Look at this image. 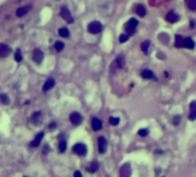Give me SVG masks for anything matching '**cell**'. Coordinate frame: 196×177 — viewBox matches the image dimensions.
Here are the masks:
<instances>
[{
	"label": "cell",
	"instance_id": "cell-1",
	"mask_svg": "<svg viewBox=\"0 0 196 177\" xmlns=\"http://www.w3.org/2000/svg\"><path fill=\"white\" fill-rule=\"evenodd\" d=\"M102 30H103L102 23H101V22H97V20L91 22V23H89V26H87V31L90 32V34H93V35L99 34Z\"/></svg>",
	"mask_w": 196,
	"mask_h": 177
},
{
	"label": "cell",
	"instance_id": "cell-2",
	"mask_svg": "<svg viewBox=\"0 0 196 177\" xmlns=\"http://www.w3.org/2000/svg\"><path fill=\"white\" fill-rule=\"evenodd\" d=\"M138 26V20L134 19V18H132V19L128 20V23L125 24V32H126L128 35H133L136 31V28H137Z\"/></svg>",
	"mask_w": 196,
	"mask_h": 177
},
{
	"label": "cell",
	"instance_id": "cell-3",
	"mask_svg": "<svg viewBox=\"0 0 196 177\" xmlns=\"http://www.w3.org/2000/svg\"><path fill=\"white\" fill-rule=\"evenodd\" d=\"M61 16H62V19H63L66 23H69V24L74 23V18L71 16V14H70L67 7H62V8H61Z\"/></svg>",
	"mask_w": 196,
	"mask_h": 177
},
{
	"label": "cell",
	"instance_id": "cell-4",
	"mask_svg": "<svg viewBox=\"0 0 196 177\" xmlns=\"http://www.w3.org/2000/svg\"><path fill=\"white\" fill-rule=\"evenodd\" d=\"M43 59H44V54H43V51L40 49H35L34 51H32V61H34L36 65L42 63Z\"/></svg>",
	"mask_w": 196,
	"mask_h": 177
},
{
	"label": "cell",
	"instance_id": "cell-5",
	"mask_svg": "<svg viewBox=\"0 0 196 177\" xmlns=\"http://www.w3.org/2000/svg\"><path fill=\"white\" fill-rule=\"evenodd\" d=\"M73 152L77 153L78 156H85V154L87 153V148L85 144H75L73 148Z\"/></svg>",
	"mask_w": 196,
	"mask_h": 177
},
{
	"label": "cell",
	"instance_id": "cell-6",
	"mask_svg": "<svg viewBox=\"0 0 196 177\" xmlns=\"http://www.w3.org/2000/svg\"><path fill=\"white\" fill-rule=\"evenodd\" d=\"M82 121H83V118L79 113L74 112V113L70 114V122H71L73 125H75V126H78V125L82 124Z\"/></svg>",
	"mask_w": 196,
	"mask_h": 177
},
{
	"label": "cell",
	"instance_id": "cell-7",
	"mask_svg": "<svg viewBox=\"0 0 196 177\" xmlns=\"http://www.w3.org/2000/svg\"><path fill=\"white\" fill-rule=\"evenodd\" d=\"M12 53L11 47L6 43H0V58H7L8 55Z\"/></svg>",
	"mask_w": 196,
	"mask_h": 177
},
{
	"label": "cell",
	"instance_id": "cell-8",
	"mask_svg": "<svg viewBox=\"0 0 196 177\" xmlns=\"http://www.w3.org/2000/svg\"><path fill=\"white\" fill-rule=\"evenodd\" d=\"M141 78L144 79H153V81H157V77L154 75V73L152 71V70L149 69H144L141 71Z\"/></svg>",
	"mask_w": 196,
	"mask_h": 177
},
{
	"label": "cell",
	"instance_id": "cell-9",
	"mask_svg": "<svg viewBox=\"0 0 196 177\" xmlns=\"http://www.w3.org/2000/svg\"><path fill=\"white\" fill-rule=\"evenodd\" d=\"M132 175V168L129 164H124L120 169V177H130Z\"/></svg>",
	"mask_w": 196,
	"mask_h": 177
},
{
	"label": "cell",
	"instance_id": "cell-10",
	"mask_svg": "<svg viewBox=\"0 0 196 177\" xmlns=\"http://www.w3.org/2000/svg\"><path fill=\"white\" fill-rule=\"evenodd\" d=\"M106 149H108V141H106L105 137H99L98 138V150L99 153H105Z\"/></svg>",
	"mask_w": 196,
	"mask_h": 177
},
{
	"label": "cell",
	"instance_id": "cell-11",
	"mask_svg": "<svg viewBox=\"0 0 196 177\" xmlns=\"http://www.w3.org/2000/svg\"><path fill=\"white\" fill-rule=\"evenodd\" d=\"M190 121H195L196 120V101H192L190 103V114H188Z\"/></svg>",
	"mask_w": 196,
	"mask_h": 177
},
{
	"label": "cell",
	"instance_id": "cell-12",
	"mask_svg": "<svg viewBox=\"0 0 196 177\" xmlns=\"http://www.w3.org/2000/svg\"><path fill=\"white\" fill-rule=\"evenodd\" d=\"M32 7L31 6H24V7H20V8H18L16 10V16L18 18H22V16H24V15H27L30 11H31Z\"/></svg>",
	"mask_w": 196,
	"mask_h": 177
},
{
	"label": "cell",
	"instance_id": "cell-13",
	"mask_svg": "<svg viewBox=\"0 0 196 177\" xmlns=\"http://www.w3.org/2000/svg\"><path fill=\"white\" fill-rule=\"evenodd\" d=\"M165 20H167L168 23H176V22L179 20V15L176 12H173V11H169L167 14V16H165Z\"/></svg>",
	"mask_w": 196,
	"mask_h": 177
},
{
	"label": "cell",
	"instance_id": "cell-14",
	"mask_svg": "<svg viewBox=\"0 0 196 177\" xmlns=\"http://www.w3.org/2000/svg\"><path fill=\"white\" fill-rule=\"evenodd\" d=\"M43 134H44V133H42V132L38 133V134H36V137H35L34 140H32L31 144H30V146H31V148H36V146H39V145H40V142H42V140H43Z\"/></svg>",
	"mask_w": 196,
	"mask_h": 177
},
{
	"label": "cell",
	"instance_id": "cell-15",
	"mask_svg": "<svg viewBox=\"0 0 196 177\" xmlns=\"http://www.w3.org/2000/svg\"><path fill=\"white\" fill-rule=\"evenodd\" d=\"M66 148H67V142H66L65 134L62 133V134H59V152L63 153L66 150Z\"/></svg>",
	"mask_w": 196,
	"mask_h": 177
},
{
	"label": "cell",
	"instance_id": "cell-16",
	"mask_svg": "<svg viewBox=\"0 0 196 177\" xmlns=\"http://www.w3.org/2000/svg\"><path fill=\"white\" fill-rule=\"evenodd\" d=\"M55 86V81L53 79V78H49L46 81V82H44V85H43V88L42 90L44 91V93H46V91H49V90H51V88H53Z\"/></svg>",
	"mask_w": 196,
	"mask_h": 177
},
{
	"label": "cell",
	"instance_id": "cell-17",
	"mask_svg": "<svg viewBox=\"0 0 196 177\" xmlns=\"http://www.w3.org/2000/svg\"><path fill=\"white\" fill-rule=\"evenodd\" d=\"M91 128H93V130H95V132L101 130L102 129V121L98 120V118H93V120H91Z\"/></svg>",
	"mask_w": 196,
	"mask_h": 177
},
{
	"label": "cell",
	"instance_id": "cell-18",
	"mask_svg": "<svg viewBox=\"0 0 196 177\" xmlns=\"http://www.w3.org/2000/svg\"><path fill=\"white\" fill-rule=\"evenodd\" d=\"M183 47H186V49H188V50H194V49H195V42H194V39H191V38H184Z\"/></svg>",
	"mask_w": 196,
	"mask_h": 177
},
{
	"label": "cell",
	"instance_id": "cell-19",
	"mask_svg": "<svg viewBox=\"0 0 196 177\" xmlns=\"http://www.w3.org/2000/svg\"><path fill=\"white\" fill-rule=\"evenodd\" d=\"M98 168H99L98 161H91L90 165H89V168H87V172L89 173H95V172L98 171Z\"/></svg>",
	"mask_w": 196,
	"mask_h": 177
},
{
	"label": "cell",
	"instance_id": "cell-20",
	"mask_svg": "<svg viewBox=\"0 0 196 177\" xmlns=\"http://www.w3.org/2000/svg\"><path fill=\"white\" fill-rule=\"evenodd\" d=\"M114 63H116V66L117 67H120V69H122V67H125V58H124V55L122 54H120L117 57V59H116V62H114Z\"/></svg>",
	"mask_w": 196,
	"mask_h": 177
},
{
	"label": "cell",
	"instance_id": "cell-21",
	"mask_svg": "<svg viewBox=\"0 0 196 177\" xmlns=\"http://www.w3.org/2000/svg\"><path fill=\"white\" fill-rule=\"evenodd\" d=\"M136 12H137V15L140 18H144L146 15V10H145V7H144L142 4H138V6H136Z\"/></svg>",
	"mask_w": 196,
	"mask_h": 177
},
{
	"label": "cell",
	"instance_id": "cell-22",
	"mask_svg": "<svg viewBox=\"0 0 196 177\" xmlns=\"http://www.w3.org/2000/svg\"><path fill=\"white\" fill-rule=\"evenodd\" d=\"M183 42H184V38H183L182 35L177 34L175 36V47H176V49H182V47H183Z\"/></svg>",
	"mask_w": 196,
	"mask_h": 177
},
{
	"label": "cell",
	"instance_id": "cell-23",
	"mask_svg": "<svg viewBox=\"0 0 196 177\" xmlns=\"http://www.w3.org/2000/svg\"><path fill=\"white\" fill-rule=\"evenodd\" d=\"M58 34L62 36V38H70V31L66 27H61L58 30Z\"/></svg>",
	"mask_w": 196,
	"mask_h": 177
},
{
	"label": "cell",
	"instance_id": "cell-24",
	"mask_svg": "<svg viewBox=\"0 0 196 177\" xmlns=\"http://www.w3.org/2000/svg\"><path fill=\"white\" fill-rule=\"evenodd\" d=\"M40 117H42V114H40V112H36L32 114V117H31V121L34 122L35 125H39L40 124Z\"/></svg>",
	"mask_w": 196,
	"mask_h": 177
},
{
	"label": "cell",
	"instance_id": "cell-25",
	"mask_svg": "<svg viewBox=\"0 0 196 177\" xmlns=\"http://www.w3.org/2000/svg\"><path fill=\"white\" fill-rule=\"evenodd\" d=\"M149 47H150V42L149 40H144V42L141 43V51L142 53H148V50H149Z\"/></svg>",
	"mask_w": 196,
	"mask_h": 177
},
{
	"label": "cell",
	"instance_id": "cell-26",
	"mask_svg": "<svg viewBox=\"0 0 196 177\" xmlns=\"http://www.w3.org/2000/svg\"><path fill=\"white\" fill-rule=\"evenodd\" d=\"M15 61H16V62H22V61H23V55H22V50L20 49L15 50Z\"/></svg>",
	"mask_w": 196,
	"mask_h": 177
},
{
	"label": "cell",
	"instance_id": "cell-27",
	"mask_svg": "<svg viewBox=\"0 0 196 177\" xmlns=\"http://www.w3.org/2000/svg\"><path fill=\"white\" fill-rule=\"evenodd\" d=\"M188 8L192 10V11H196V0H186Z\"/></svg>",
	"mask_w": 196,
	"mask_h": 177
},
{
	"label": "cell",
	"instance_id": "cell-28",
	"mask_svg": "<svg viewBox=\"0 0 196 177\" xmlns=\"http://www.w3.org/2000/svg\"><path fill=\"white\" fill-rule=\"evenodd\" d=\"M0 102H2L3 105H8V103H10L8 95H7V94H2V95H0Z\"/></svg>",
	"mask_w": 196,
	"mask_h": 177
},
{
	"label": "cell",
	"instance_id": "cell-29",
	"mask_svg": "<svg viewBox=\"0 0 196 177\" xmlns=\"http://www.w3.org/2000/svg\"><path fill=\"white\" fill-rule=\"evenodd\" d=\"M129 38H130V35H128L126 32L125 34H121L120 35V38H118V40H120V43H125V42H128Z\"/></svg>",
	"mask_w": 196,
	"mask_h": 177
},
{
	"label": "cell",
	"instance_id": "cell-30",
	"mask_svg": "<svg viewBox=\"0 0 196 177\" xmlns=\"http://www.w3.org/2000/svg\"><path fill=\"white\" fill-rule=\"evenodd\" d=\"M54 49L57 50V51H62V50L65 49V44L62 43V42H55L54 43Z\"/></svg>",
	"mask_w": 196,
	"mask_h": 177
},
{
	"label": "cell",
	"instance_id": "cell-31",
	"mask_svg": "<svg viewBox=\"0 0 196 177\" xmlns=\"http://www.w3.org/2000/svg\"><path fill=\"white\" fill-rule=\"evenodd\" d=\"M109 122H110V125H113V126H117V125L120 124V118H117V117H110V118H109Z\"/></svg>",
	"mask_w": 196,
	"mask_h": 177
},
{
	"label": "cell",
	"instance_id": "cell-32",
	"mask_svg": "<svg viewBox=\"0 0 196 177\" xmlns=\"http://www.w3.org/2000/svg\"><path fill=\"white\" fill-rule=\"evenodd\" d=\"M180 122H182V116H175L172 118V124L175 125V126H177Z\"/></svg>",
	"mask_w": 196,
	"mask_h": 177
},
{
	"label": "cell",
	"instance_id": "cell-33",
	"mask_svg": "<svg viewBox=\"0 0 196 177\" xmlns=\"http://www.w3.org/2000/svg\"><path fill=\"white\" fill-rule=\"evenodd\" d=\"M137 134L140 136V137H146V136L149 134V130H148V129H140Z\"/></svg>",
	"mask_w": 196,
	"mask_h": 177
},
{
	"label": "cell",
	"instance_id": "cell-34",
	"mask_svg": "<svg viewBox=\"0 0 196 177\" xmlns=\"http://www.w3.org/2000/svg\"><path fill=\"white\" fill-rule=\"evenodd\" d=\"M55 128H57V122H51V124L49 125V129H50V130H53V129H55Z\"/></svg>",
	"mask_w": 196,
	"mask_h": 177
},
{
	"label": "cell",
	"instance_id": "cell-35",
	"mask_svg": "<svg viewBox=\"0 0 196 177\" xmlns=\"http://www.w3.org/2000/svg\"><path fill=\"white\" fill-rule=\"evenodd\" d=\"M74 177H82V173H81V172H78V171H77L75 173H74Z\"/></svg>",
	"mask_w": 196,
	"mask_h": 177
},
{
	"label": "cell",
	"instance_id": "cell-36",
	"mask_svg": "<svg viewBox=\"0 0 196 177\" xmlns=\"http://www.w3.org/2000/svg\"><path fill=\"white\" fill-rule=\"evenodd\" d=\"M160 172H161L160 168H156V169H154V173H156V175H160Z\"/></svg>",
	"mask_w": 196,
	"mask_h": 177
},
{
	"label": "cell",
	"instance_id": "cell-37",
	"mask_svg": "<svg viewBox=\"0 0 196 177\" xmlns=\"http://www.w3.org/2000/svg\"><path fill=\"white\" fill-rule=\"evenodd\" d=\"M157 55H158V58H160V59H165V57H164V54H162V53H158Z\"/></svg>",
	"mask_w": 196,
	"mask_h": 177
},
{
	"label": "cell",
	"instance_id": "cell-38",
	"mask_svg": "<svg viewBox=\"0 0 196 177\" xmlns=\"http://www.w3.org/2000/svg\"><path fill=\"white\" fill-rule=\"evenodd\" d=\"M195 23H196V22H195V20H191V27H192V28H194V27H195Z\"/></svg>",
	"mask_w": 196,
	"mask_h": 177
},
{
	"label": "cell",
	"instance_id": "cell-39",
	"mask_svg": "<svg viewBox=\"0 0 196 177\" xmlns=\"http://www.w3.org/2000/svg\"><path fill=\"white\" fill-rule=\"evenodd\" d=\"M154 153H156V154H161L162 150H154Z\"/></svg>",
	"mask_w": 196,
	"mask_h": 177
},
{
	"label": "cell",
	"instance_id": "cell-40",
	"mask_svg": "<svg viewBox=\"0 0 196 177\" xmlns=\"http://www.w3.org/2000/svg\"><path fill=\"white\" fill-rule=\"evenodd\" d=\"M161 177H164V176H161Z\"/></svg>",
	"mask_w": 196,
	"mask_h": 177
}]
</instances>
